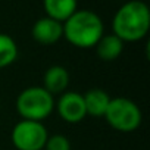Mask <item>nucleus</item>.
<instances>
[{
	"label": "nucleus",
	"mask_w": 150,
	"mask_h": 150,
	"mask_svg": "<svg viewBox=\"0 0 150 150\" xmlns=\"http://www.w3.org/2000/svg\"><path fill=\"white\" fill-rule=\"evenodd\" d=\"M112 30L124 43L143 40L150 30V11L141 0H129L124 3L112 19Z\"/></svg>",
	"instance_id": "nucleus-1"
},
{
	"label": "nucleus",
	"mask_w": 150,
	"mask_h": 150,
	"mask_svg": "<svg viewBox=\"0 0 150 150\" xmlns=\"http://www.w3.org/2000/svg\"><path fill=\"white\" fill-rule=\"evenodd\" d=\"M63 37L78 49H91L105 34L102 18L88 9L75 11L63 24Z\"/></svg>",
	"instance_id": "nucleus-2"
},
{
	"label": "nucleus",
	"mask_w": 150,
	"mask_h": 150,
	"mask_svg": "<svg viewBox=\"0 0 150 150\" xmlns=\"http://www.w3.org/2000/svg\"><path fill=\"white\" fill-rule=\"evenodd\" d=\"M15 108L21 119L43 122L54 110V97L41 86L28 87L18 94Z\"/></svg>",
	"instance_id": "nucleus-3"
},
{
	"label": "nucleus",
	"mask_w": 150,
	"mask_h": 150,
	"mask_svg": "<svg viewBox=\"0 0 150 150\" xmlns=\"http://www.w3.org/2000/svg\"><path fill=\"white\" fill-rule=\"evenodd\" d=\"M103 118L115 131L132 132L140 128L143 113L138 105H135L132 100L127 97H115L110 99Z\"/></svg>",
	"instance_id": "nucleus-4"
},
{
	"label": "nucleus",
	"mask_w": 150,
	"mask_h": 150,
	"mask_svg": "<svg viewBox=\"0 0 150 150\" xmlns=\"http://www.w3.org/2000/svg\"><path fill=\"white\" fill-rule=\"evenodd\" d=\"M11 138L16 150H43L49 132L43 122L21 119L12 128Z\"/></svg>",
	"instance_id": "nucleus-5"
},
{
	"label": "nucleus",
	"mask_w": 150,
	"mask_h": 150,
	"mask_svg": "<svg viewBox=\"0 0 150 150\" xmlns=\"http://www.w3.org/2000/svg\"><path fill=\"white\" fill-rule=\"evenodd\" d=\"M54 108L59 116L68 124H78L87 116L84 97L77 91H65L60 94Z\"/></svg>",
	"instance_id": "nucleus-6"
},
{
	"label": "nucleus",
	"mask_w": 150,
	"mask_h": 150,
	"mask_svg": "<svg viewBox=\"0 0 150 150\" xmlns=\"http://www.w3.org/2000/svg\"><path fill=\"white\" fill-rule=\"evenodd\" d=\"M31 35L38 44L52 46L63 37V25L56 19L43 16L34 22L31 28Z\"/></svg>",
	"instance_id": "nucleus-7"
},
{
	"label": "nucleus",
	"mask_w": 150,
	"mask_h": 150,
	"mask_svg": "<svg viewBox=\"0 0 150 150\" xmlns=\"http://www.w3.org/2000/svg\"><path fill=\"white\" fill-rule=\"evenodd\" d=\"M69 86V72L62 65H52L43 75V88L53 97L60 96Z\"/></svg>",
	"instance_id": "nucleus-8"
},
{
	"label": "nucleus",
	"mask_w": 150,
	"mask_h": 150,
	"mask_svg": "<svg viewBox=\"0 0 150 150\" xmlns=\"http://www.w3.org/2000/svg\"><path fill=\"white\" fill-rule=\"evenodd\" d=\"M94 47H96V53H97L99 59H102L105 62H112V60H116L122 54L124 41L119 37H116L113 33L103 34Z\"/></svg>",
	"instance_id": "nucleus-9"
},
{
	"label": "nucleus",
	"mask_w": 150,
	"mask_h": 150,
	"mask_svg": "<svg viewBox=\"0 0 150 150\" xmlns=\"http://www.w3.org/2000/svg\"><path fill=\"white\" fill-rule=\"evenodd\" d=\"M83 97H84L87 115H90L93 118H103L105 112L109 106V102L112 99L102 88H91L86 94H83Z\"/></svg>",
	"instance_id": "nucleus-10"
},
{
	"label": "nucleus",
	"mask_w": 150,
	"mask_h": 150,
	"mask_svg": "<svg viewBox=\"0 0 150 150\" xmlns=\"http://www.w3.org/2000/svg\"><path fill=\"white\" fill-rule=\"evenodd\" d=\"M46 16L65 22L75 11H78V0H43Z\"/></svg>",
	"instance_id": "nucleus-11"
},
{
	"label": "nucleus",
	"mask_w": 150,
	"mask_h": 150,
	"mask_svg": "<svg viewBox=\"0 0 150 150\" xmlns=\"http://www.w3.org/2000/svg\"><path fill=\"white\" fill-rule=\"evenodd\" d=\"M18 53L15 40L8 34L0 33V69L11 66L18 59Z\"/></svg>",
	"instance_id": "nucleus-12"
},
{
	"label": "nucleus",
	"mask_w": 150,
	"mask_h": 150,
	"mask_svg": "<svg viewBox=\"0 0 150 150\" xmlns=\"http://www.w3.org/2000/svg\"><path fill=\"white\" fill-rule=\"evenodd\" d=\"M43 150H71V141L63 134L49 135Z\"/></svg>",
	"instance_id": "nucleus-13"
}]
</instances>
